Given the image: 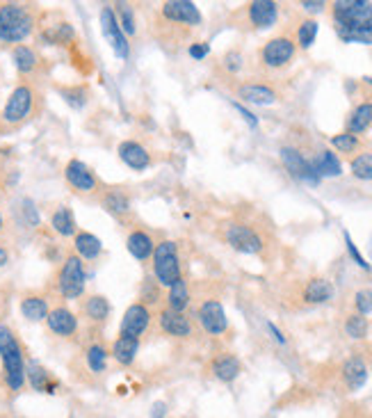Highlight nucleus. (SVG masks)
<instances>
[{
  "label": "nucleus",
  "instance_id": "f03ea898",
  "mask_svg": "<svg viewBox=\"0 0 372 418\" xmlns=\"http://www.w3.org/2000/svg\"><path fill=\"white\" fill-rule=\"evenodd\" d=\"M331 19L338 37L347 44L354 37L372 34V3L368 0H336L331 3Z\"/></svg>",
  "mask_w": 372,
  "mask_h": 418
},
{
  "label": "nucleus",
  "instance_id": "cd10ccee",
  "mask_svg": "<svg viewBox=\"0 0 372 418\" xmlns=\"http://www.w3.org/2000/svg\"><path fill=\"white\" fill-rule=\"evenodd\" d=\"M211 370H213L215 379L224 381V384H231V381L240 375L242 366H240V361H238L235 354L222 352V354H217V357L211 361Z\"/></svg>",
  "mask_w": 372,
  "mask_h": 418
},
{
  "label": "nucleus",
  "instance_id": "5701e85b",
  "mask_svg": "<svg viewBox=\"0 0 372 418\" xmlns=\"http://www.w3.org/2000/svg\"><path fill=\"white\" fill-rule=\"evenodd\" d=\"M19 308H21V315L25 318V320L41 322V320H46L48 313H51V299L44 293H25L21 297Z\"/></svg>",
  "mask_w": 372,
  "mask_h": 418
},
{
  "label": "nucleus",
  "instance_id": "4468645a",
  "mask_svg": "<svg viewBox=\"0 0 372 418\" xmlns=\"http://www.w3.org/2000/svg\"><path fill=\"white\" fill-rule=\"evenodd\" d=\"M101 34H103V39L110 44V48L114 51L117 58H119V60H128L131 58L128 37L124 34L112 7H103V10H101Z\"/></svg>",
  "mask_w": 372,
  "mask_h": 418
},
{
  "label": "nucleus",
  "instance_id": "ea45409f",
  "mask_svg": "<svg viewBox=\"0 0 372 418\" xmlns=\"http://www.w3.org/2000/svg\"><path fill=\"white\" fill-rule=\"evenodd\" d=\"M60 96L65 98V103H69L71 107H85L89 103V87L87 85H69V87H60L58 89Z\"/></svg>",
  "mask_w": 372,
  "mask_h": 418
},
{
  "label": "nucleus",
  "instance_id": "6e6d98bb",
  "mask_svg": "<svg viewBox=\"0 0 372 418\" xmlns=\"http://www.w3.org/2000/svg\"><path fill=\"white\" fill-rule=\"evenodd\" d=\"M5 226H7V224H5V215H3V213H0V235H3V233H5Z\"/></svg>",
  "mask_w": 372,
  "mask_h": 418
},
{
  "label": "nucleus",
  "instance_id": "2eb2a0df",
  "mask_svg": "<svg viewBox=\"0 0 372 418\" xmlns=\"http://www.w3.org/2000/svg\"><path fill=\"white\" fill-rule=\"evenodd\" d=\"M117 156L124 162L126 167H131L133 171H147L153 167V151L140 140H121L117 144Z\"/></svg>",
  "mask_w": 372,
  "mask_h": 418
},
{
  "label": "nucleus",
  "instance_id": "7ed1b4c3",
  "mask_svg": "<svg viewBox=\"0 0 372 418\" xmlns=\"http://www.w3.org/2000/svg\"><path fill=\"white\" fill-rule=\"evenodd\" d=\"M39 28V12L28 3H0V41L19 46Z\"/></svg>",
  "mask_w": 372,
  "mask_h": 418
},
{
  "label": "nucleus",
  "instance_id": "09e8293b",
  "mask_svg": "<svg viewBox=\"0 0 372 418\" xmlns=\"http://www.w3.org/2000/svg\"><path fill=\"white\" fill-rule=\"evenodd\" d=\"M299 7L308 14H320V12H324L326 3L324 0H304V3H299Z\"/></svg>",
  "mask_w": 372,
  "mask_h": 418
},
{
  "label": "nucleus",
  "instance_id": "864d4df0",
  "mask_svg": "<svg viewBox=\"0 0 372 418\" xmlns=\"http://www.w3.org/2000/svg\"><path fill=\"white\" fill-rule=\"evenodd\" d=\"M162 416H165V405L156 403V405H153V416L151 418H162Z\"/></svg>",
  "mask_w": 372,
  "mask_h": 418
},
{
  "label": "nucleus",
  "instance_id": "49530a36",
  "mask_svg": "<svg viewBox=\"0 0 372 418\" xmlns=\"http://www.w3.org/2000/svg\"><path fill=\"white\" fill-rule=\"evenodd\" d=\"M343 235H345V244H347V252H350V256L354 259V263H357V266H359V268H363V270H370V263H368L366 259H363V256H361V252L357 249V244H354V242H352V238H350V233H347V231H345Z\"/></svg>",
  "mask_w": 372,
  "mask_h": 418
},
{
  "label": "nucleus",
  "instance_id": "4c0bfd02",
  "mask_svg": "<svg viewBox=\"0 0 372 418\" xmlns=\"http://www.w3.org/2000/svg\"><path fill=\"white\" fill-rule=\"evenodd\" d=\"M329 142H331V147H333L336 151L345 153V156H352V153L357 156V153L361 151V147H363V142H361L359 135H352V133H347V131L336 133Z\"/></svg>",
  "mask_w": 372,
  "mask_h": 418
},
{
  "label": "nucleus",
  "instance_id": "412c9836",
  "mask_svg": "<svg viewBox=\"0 0 372 418\" xmlns=\"http://www.w3.org/2000/svg\"><path fill=\"white\" fill-rule=\"evenodd\" d=\"M12 62H14L16 71H19V76L28 78V83H30V78L41 74V69H44V58L32 46H28V44H19V46L12 48Z\"/></svg>",
  "mask_w": 372,
  "mask_h": 418
},
{
  "label": "nucleus",
  "instance_id": "dca6fc26",
  "mask_svg": "<svg viewBox=\"0 0 372 418\" xmlns=\"http://www.w3.org/2000/svg\"><path fill=\"white\" fill-rule=\"evenodd\" d=\"M153 320V308H149L147 304H142L140 299L133 302L121 315L119 322V334L121 336H135V339H142L144 334L149 332Z\"/></svg>",
  "mask_w": 372,
  "mask_h": 418
},
{
  "label": "nucleus",
  "instance_id": "7c9ffc66",
  "mask_svg": "<svg viewBox=\"0 0 372 418\" xmlns=\"http://www.w3.org/2000/svg\"><path fill=\"white\" fill-rule=\"evenodd\" d=\"M74 252L83 261H96L103 254V242L89 231H78L74 235Z\"/></svg>",
  "mask_w": 372,
  "mask_h": 418
},
{
  "label": "nucleus",
  "instance_id": "4be33fe9",
  "mask_svg": "<svg viewBox=\"0 0 372 418\" xmlns=\"http://www.w3.org/2000/svg\"><path fill=\"white\" fill-rule=\"evenodd\" d=\"M126 247H128L131 256L140 263H151L153 256V249H156V240H153V235L142 229V226H133L128 238H126Z\"/></svg>",
  "mask_w": 372,
  "mask_h": 418
},
{
  "label": "nucleus",
  "instance_id": "39448f33",
  "mask_svg": "<svg viewBox=\"0 0 372 418\" xmlns=\"http://www.w3.org/2000/svg\"><path fill=\"white\" fill-rule=\"evenodd\" d=\"M0 361H3V377L10 391H21L25 384V357L23 345L16 339L12 327L0 325Z\"/></svg>",
  "mask_w": 372,
  "mask_h": 418
},
{
  "label": "nucleus",
  "instance_id": "6ab92c4d",
  "mask_svg": "<svg viewBox=\"0 0 372 418\" xmlns=\"http://www.w3.org/2000/svg\"><path fill=\"white\" fill-rule=\"evenodd\" d=\"M235 94L242 98L244 103L251 105H272L279 101V92L267 83H258V80H242L235 87Z\"/></svg>",
  "mask_w": 372,
  "mask_h": 418
},
{
  "label": "nucleus",
  "instance_id": "f8f14e48",
  "mask_svg": "<svg viewBox=\"0 0 372 418\" xmlns=\"http://www.w3.org/2000/svg\"><path fill=\"white\" fill-rule=\"evenodd\" d=\"M242 21L251 30H270L279 21V3L274 0H251L240 10Z\"/></svg>",
  "mask_w": 372,
  "mask_h": 418
},
{
  "label": "nucleus",
  "instance_id": "1a4fd4ad",
  "mask_svg": "<svg viewBox=\"0 0 372 418\" xmlns=\"http://www.w3.org/2000/svg\"><path fill=\"white\" fill-rule=\"evenodd\" d=\"M297 55V44L295 37L290 34H277V37L267 39L258 51V62L263 69L267 71H279L286 69L290 62Z\"/></svg>",
  "mask_w": 372,
  "mask_h": 418
},
{
  "label": "nucleus",
  "instance_id": "0eeeda50",
  "mask_svg": "<svg viewBox=\"0 0 372 418\" xmlns=\"http://www.w3.org/2000/svg\"><path fill=\"white\" fill-rule=\"evenodd\" d=\"M220 240L224 244H229L231 249L240 252V254H251V256H260L263 252L267 249V240L256 226H251L247 222H238V220H229L220 226Z\"/></svg>",
  "mask_w": 372,
  "mask_h": 418
},
{
  "label": "nucleus",
  "instance_id": "9b49d317",
  "mask_svg": "<svg viewBox=\"0 0 372 418\" xmlns=\"http://www.w3.org/2000/svg\"><path fill=\"white\" fill-rule=\"evenodd\" d=\"M197 322L208 336H226L231 329L229 318L217 297H206L197 304Z\"/></svg>",
  "mask_w": 372,
  "mask_h": 418
},
{
  "label": "nucleus",
  "instance_id": "f257e3e1",
  "mask_svg": "<svg viewBox=\"0 0 372 418\" xmlns=\"http://www.w3.org/2000/svg\"><path fill=\"white\" fill-rule=\"evenodd\" d=\"M204 16L199 7L190 0H167L162 3L156 12V21H153V32L156 37L165 44H183L194 30L201 28Z\"/></svg>",
  "mask_w": 372,
  "mask_h": 418
},
{
  "label": "nucleus",
  "instance_id": "ddd939ff",
  "mask_svg": "<svg viewBox=\"0 0 372 418\" xmlns=\"http://www.w3.org/2000/svg\"><path fill=\"white\" fill-rule=\"evenodd\" d=\"M281 162L288 169V174L295 176L297 181H304L308 185H317L322 181L315 171L313 158H306L297 147H281Z\"/></svg>",
  "mask_w": 372,
  "mask_h": 418
},
{
  "label": "nucleus",
  "instance_id": "b1692460",
  "mask_svg": "<svg viewBox=\"0 0 372 418\" xmlns=\"http://www.w3.org/2000/svg\"><path fill=\"white\" fill-rule=\"evenodd\" d=\"M370 129H372V96L359 101L352 107L347 119H345V131L352 133V135L368 133Z\"/></svg>",
  "mask_w": 372,
  "mask_h": 418
},
{
  "label": "nucleus",
  "instance_id": "bb28decb",
  "mask_svg": "<svg viewBox=\"0 0 372 418\" xmlns=\"http://www.w3.org/2000/svg\"><path fill=\"white\" fill-rule=\"evenodd\" d=\"M333 297V284L324 277L308 279L302 288V299L306 304H326Z\"/></svg>",
  "mask_w": 372,
  "mask_h": 418
},
{
  "label": "nucleus",
  "instance_id": "20e7f679",
  "mask_svg": "<svg viewBox=\"0 0 372 418\" xmlns=\"http://www.w3.org/2000/svg\"><path fill=\"white\" fill-rule=\"evenodd\" d=\"M41 110V94L37 92V87L28 80H23L14 89L7 103L0 112V124L5 129H21L28 122H32L34 117Z\"/></svg>",
  "mask_w": 372,
  "mask_h": 418
},
{
  "label": "nucleus",
  "instance_id": "c9c22d12",
  "mask_svg": "<svg viewBox=\"0 0 372 418\" xmlns=\"http://www.w3.org/2000/svg\"><path fill=\"white\" fill-rule=\"evenodd\" d=\"M190 299H192V293H190V284H187L185 277L180 281H176L171 288H167L165 304H167V308H171V311L185 313V308L190 306Z\"/></svg>",
  "mask_w": 372,
  "mask_h": 418
},
{
  "label": "nucleus",
  "instance_id": "5fc2aeb1",
  "mask_svg": "<svg viewBox=\"0 0 372 418\" xmlns=\"http://www.w3.org/2000/svg\"><path fill=\"white\" fill-rule=\"evenodd\" d=\"M361 83H363V87H368V89H370V94H372V76H366V78L361 80Z\"/></svg>",
  "mask_w": 372,
  "mask_h": 418
},
{
  "label": "nucleus",
  "instance_id": "79ce46f5",
  "mask_svg": "<svg viewBox=\"0 0 372 418\" xmlns=\"http://www.w3.org/2000/svg\"><path fill=\"white\" fill-rule=\"evenodd\" d=\"M117 21H119L121 25V30L126 37H135V32H138V21H135V10H133V5L128 3H119L117 5Z\"/></svg>",
  "mask_w": 372,
  "mask_h": 418
},
{
  "label": "nucleus",
  "instance_id": "603ef678",
  "mask_svg": "<svg viewBox=\"0 0 372 418\" xmlns=\"http://www.w3.org/2000/svg\"><path fill=\"white\" fill-rule=\"evenodd\" d=\"M267 329H270L272 334H274V339H277L279 343H286V336H284V334H281V332L277 329V327H274V325H272V322H267Z\"/></svg>",
  "mask_w": 372,
  "mask_h": 418
},
{
  "label": "nucleus",
  "instance_id": "393cba45",
  "mask_svg": "<svg viewBox=\"0 0 372 418\" xmlns=\"http://www.w3.org/2000/svg\"><path fill=\"white\" fill-rule=\"evenodd\" d=\"M39 41L46 44V46H71V44H76V30L67 21L44 25L39 32Z\"/></svg>",
  "mask_w": 372,
  "mask_h": 418
},
{
  "label": "nucleus",
  "instance_id": "4d7b16f0",
  "mask_svg": "<svg viewBox=\"0 0 372 418\" xmlns=\"http://www.w3.org/2000/svg\"><path fill=\"white\" fill-rule=\"evenodd\" d=\"M3 188H5V185H3V176H0V195H3Z\"/></svg>",
  "mask_w": 372,
  "mask_h": 418
},
{
  "label": "nucleus",
  "instance_id": "72a5a7b5",
  "mask_svg": "<svg viewBox=\"0 0 372 418\" xmlns=\"http://www.w3.org/2000/svg\"><path fill=\"white\" fill-rule=\"evenodd\" d=\"M107 359H110V350H107L105 341H92L85 348V361L87 368L94 372V375H101L107 370Z\"/></svg>",
  "mask_w": 372,
  "mask_h": 418
},
{
  "label": "nucleus",
  "instance_id": "f704fd0d",
  "mask_svg": "<svg viewBox=\"0 0 372 418\" xmlns=\"http://www.w3.org/2000/svg\"><path fill=\"white\" fill-rule=\"evenodd\" d=\"M313 165H315L317 174H320V178H324V176H340L343 174V162L338 158V153L331 151V149L317 151V156H313Z\"/></svg>",
  "mask_w": 372,
  "mask_h": 418
},
{
  "label": "nucleus",
  "instance_id": "8fccbe9b",
  "mask_svg": "<svg viewBox=\"0 0 372 418\" xmlns=\"http://www.w3.org/2000/svg\"><path fill=\"white\" fill-rule=\"evenodd\" d=\"M233 107H235V110H238V112L244 117V122H247V124L251 126V129H256V126H258V119H256V117H253V115L247 110V107H244L242 103H233Z\"/></svg>",
  "mask_w": 372,
  "mask_h": 418
},
{
  "label": "nucleus",
  "instance_id": "6e6552de",
  "mask_svg": "<svg viewBox=\"0 0 372 418\" xmlns=\"http://www.w3.org/2000/svg\"><path fill=\"white\" fill-rule=\"evenodd\" d=\"M85 284H87L85 261L76 252L67 254L62 266L55 272V277H53V290L62 299H78L85 295Z\"/></svg>",
  "mask_w": 372,
  "mask_h": 418
},
{
  "label": "nucleus",
  "instance_id": "423d86ee",
  "mask_svg": "<svg viewBox=\"0 0 372 418\" xmlns=\"http://www.w3.org/2000/svg\"><path fill=\"white\" fill-rule=\"evenodd\" d=\"M151 277L158 281L162 288H171L180 281L183 275V256L176 240H160L156 242L151 256Z\"/></svg>",
  "mask_w": 372,
  "mask_h": 418
},
{
  "label": "nucleus",
  "instance_id": "3c124183",
  "mask_svg": "<svg viewBox=\"0 0 372 418\" xmlns=\"http://www.w3.org/2000/svg\"><path fill=\"white\" fill-rule=\"evenodd\" d=\"M10 263V249L5 247V242H0V268H5Z\"/></svg>",
  "mask_w": 372,
  "mask_h": 418
},
{
  "label": "nucleus",
  "instance_id": "37998d69",
  "mask_svg": "<svg viewBox=\"0 0 372 418\" xmlns=\"http://www.w3.org/2000/svg\"><path fill=\"white\" fill-rule=\"evenodd\" d=\"M160 299H162V286L153 277H147L142 281V288H140V302L151 308L153 304H158Z\"/></svg>",
  "mask_w": 372,
  "mask_h": 418
},
{
  "label": "nucleus",
  "instance_id": "c756f323",
  "mask_svg": "<svg viewBox=\"0 0 372 418\" xmlns=\"http://www.w3.org/2000/svg\"><path fill=\"white\" fill-rule=\"evenodd\" d=\"M340 377H343L345 386H347L350 391H359L368 381V366H366V361L359 359V357L347 359V361L343 363V368H340Z\"/></svg>",
  "mask_w": 372,
  "mask_h": 418
},
{
  "label": "nucleus",
  "instance_id": "f3484780",
  "mask_svg": "<svg viewBox=\"0 0 372 418\" xmlns=\"http://www.w3.org/2000/svg\"><path fill=\"white\" fill-rule=\"evenodd\" d=\"M103 206L105 213H110L114 220H119L121 224H135V213H133V204H131V197L124 192L121 188H105L103 197L98 199ZM131 226V229H133Z\"/></svg>",
  "mask_w": 372,
  "mask_h": 418
},
{
  "label": "nucleus",
  "instance_id": "473e14b6",
  "mask_svg": "<svg viewBox=\"0 0 372 418\" xmlns=\"http://www.w3.org/2000/svg\"><path fill=\"white\" fill-rule=\"evenodd\" d=\"M25 381H30V386L34 391H39V393H55L58 388V381L51 377V372L39 366V363H30L28 368H25Z\"/></svg>",
  "mask_w": 372,
  "mask_h": 418
},
{
  "label": "nucleus",
  "instance_id": "aec40b11",
  "mask_svg": "<svg viewBox=\"0 0 372 418\" xmlns=\"http://www.w3.org/2000/svg\"><path fill=\"white\" fill-rule=\"evenodd\" d=\"M46 325L53 334L62 336V339H74V336H78V332H80L78 315L65 304L51 308V313L46 318Z\"/></svg>",
  "mask_w": 372,
  "mask_h": 418
},
{
  "label": "nucleus",
  "instance_id": "13d9d810",
  "mask_svg": "<svg viewBox=\"0 0 372 418\" xmlns=\"http://www.w3.org/2000/svg\"><path fill=\"white\" fill-rule=\"evenodd\" d=\"M370 256H372V238H370Z\"/></svg>",
  "mask_w": 372,
  "mask_h": 418
},
{
  "label": "nucleus",
  "instance_id": "de8ad7c7",
  "mask_svg": "<svg viewBox=\"0 0 372 418\" xmlns=\"http://www.w3.org/2000/svg\"><path fill=\"white\" fill-rule=\"evenodd\" d=\"M187 53H190V58L204 60V58H208V53H211V46H208L206 41H192V44H190Z\"/></svg>",
  "mask_w": 372,
  "mask_h": 418
},
{
  "label": "nucleus",
  "instance_id": "e433bc0d",
  "mask_svg": "<svg viewBox=\"0 0 372 418\" xmlns=\"http://www.w3.org/2000/svg\"><path fill=\"white\" fill-rule=\"evenodd\" d=\"M317 30H320V25H317L315 19H302L295 30V44L297 48H311L315 44V37H317Z\"/></svg>",
  "mask_w": 372,
  "mask_h": 418
},
{
  "label": "nucleus",
  "instance_id": "a19ab883",
  "mask_svg": "<svg viewBox=\"0 0 372 418\" xmlns=\"http://www.w3.org/2000/svg\"><path fill=\"white\" fill-rule=\"evenodd\" d=\"M370 332V322H368V318L366 315H361V313H350L347 318H345V334L350 336V339L354 341H361V339H366Z\"/></svg>",
  "mask_w": 372,
  "mask_h": 418
},
{
  "label": "nucleus",
  "instance_id": "a18cd8bd",
  "mask_svg": "<svg viewBox=\"0 0 372 418\" xmlns=\"http://www.w3.org/2000/svg\"><path fill=\"white\" fill-rule=\"evenodd\" d=\"M354 308H357V313L366 315L372 313V293L370 290H359L357 295H354Z\"/></svg>",
  "mask_w": 372,
  "mask_h": 418
},
{
  "label": "nucleus",
  "instance_id": "2f4dec72",
  "mask_svg": "<svg viewBox=\"0 0 372 418\" xmlns=\"http://www.w3.org/2000/svg\"><path fill=\"white\" fill-rule=\"evenodd\" d=\"M51 226L58 235H62V238H74V235L78 233L76 217H74V211H71L69 206H58L55 211H53Z\"/></svg>",
  "mask_w": 372,
  "mask_h": 418
},
{
  "label": "nucleus",
  "instance_id": "9d476101",
  "mask_svg": "<svg viewBox=\"0 0 372 418\" xmlns=\"http://www.w3.org/2000/svg\"><path fill=\"white\" fill-rule=\"evenodd\" d=\"M65 181L67 185L74 190L76 195L80 197H96L101 199L103 192H105V185L101 183V178H98L92 167L85 165L83 160L78 158H71L65 167Z\"/></svg>",
  "mask_w": 372,
  "mask_h": 418
},
{
  "label": "nucleus",
  "instance_id": "c03bdc74",
  "mask_svg": "<svg viewBox=\"0 0 372 418\" xmlns=\"http://www.w3.org/2000/svg\"><path fill=\"white\" fill-rule=\"evenodd\" d=\"M220 67L224 69V74H229V76H235L238 71H242L244 67V58H242V53L238 48H233V51H226L222 60H220Z\"/></svg>",
  "mask_w": 372,
  "mask_h": 418
},
{
  "label": "nucleus",
  "instance_id": "58836bf2",
  "mask_svg": "<svg viewBox=\"0 0 372 418\" xmlns=\"http://www.w3.org/2000/svg\"><path fill=\"white\" fill-rule=\"evenodd\" d=\"M350 171L359 181H372V151H359L350 158Z\"/></svg>",
  "mask_w": 372,
  "mask_h": 418
},
{
  "label": "nucleus",
  "instance_id": "a878e982",
  "mask_svg": "<svg viewBox=\"0 0 372 418\" xmlns=\"http://www.w3.org/2000/svg\"><path fill=\"white\" fill-rule=\"evenodd\" d=\"M110 311L112 308H110V302H107L105 295L94 293L83 299V315L94 327H103L107 322V318H110Z\"/></svg>",
  "mask_w": 372,
  "mask_h": 418
},
{
  "label": "nucleus",
  "instance_id": "a211bd4d",
  "mask_svg": "<svg viewBox=\"0 0 372 418\" xmlns=\"http://www.w3.org/2000/svg\"><path fill=\"white\" fill-rule=\"evenodd\" d=\"M158 325H160L162 334L171 336V339L187 341L194 336V325L190 320V315L180 313V311H171L167 306L158 311Z\"/></svg>",
  "mask_w": 372,
  "mask_h": 418
},
{
  "label": "nucleus",
  "instance_id": "c85d7f7f",
  "mask_svg": "<svg viewBox=\"0 0 372 418\" xmlns=\"http://www.w3.org/2000/svg\"><path fill=\"white\" fill-rule=\"evenodd\" d=\"M140 345H142V339H135V336H117L110 345V357H114L117 361L121 363V366H131L138 357L140 352Z\"/></svg>",
  "mask_w": 372,
  "mask_h": 418
}]
</instances>
